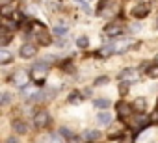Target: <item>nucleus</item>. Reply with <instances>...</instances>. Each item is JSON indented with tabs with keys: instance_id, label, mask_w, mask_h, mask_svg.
I'll list each match as a JSON object with an SVG mask.
<instances>
[{
	"instance_id": "58836bf2",
	"label": "nucleus",
	"mask_w": 158,
	"mask_h": 143,
	"mask_svg": "<svg viewBox=\"0 0 158 143\" xmlns=\"http://www.w3.org/2000/svg\"><path fill=\"white\" fill-rule=\"evenodd\" d=\"M156 65H158V56H156Z\"/></svg>"
},
{
	"instance_id": "c756f323",
	"label": "nucleus",
	"mask_w": 158,
	"mask_h": 143,
	"mask_svg": "<svg viewBox=\"0 0 158 143\" xmlns=\"http://www.w3.org/2000/svg\"><path fill=\"white\" fill-rule=\"evenodd\" d=\"M139 30H141V26H139V22H132V24H130V32H132V34H138Z\"/></svg>"
},
{
	"instance_id": "9d476101",
	"label": "nucleus",
	"mask_w": 158,
	"mask_h": 143,
	"mask_svg": "<svg viewBox=\"0 0 158 143\" xmlns=\"http://www.w3.org/2000/svg\"><path fill=\"white\" fill-rule=\"evenodd\" d=\"M119 80L121 82H128V80H136V71L134 69H125L123 73L119 75Z\"/></svg>"
},
{
	"instance_id": "e433bc0d",
	"label": "nucleus",
	"mask_w": 158,
	"mask_h": 143,
	"mask_svg": "<svg viewBox=\"0 0 158 143\" xmlns=\"http://www.w3.org/2000/svg\"><path fill=\"white\" fill-rule=\"evenodd\" d=\"M106 82H108V78H106V76H104V78H99V80H97V84H106Z\"/></svg>"
},
{
	"instance_id": "72a5a7b5",
	"label": "nucleus",
	"mask_w": 158,
	"mask_h": 143,
	"mask_svg": "<svg viewBox=\"0 0 158 143\" xmlns=\"http://www.w3.org/2000/svg\"><path fill=\"white\" fill-rule=\"evenodd\" d=\"M8 100H10V95L4 93V95H2V104H8Z\"/></svg>"
},
{
	"instance_id": "b1692460",
	"label": "nucleus",
	"mask_w": 158,
	"mask_h": 143,
	"mask_svg": "<svg viewBox=\"0 0 158 143\" xmlns=\"http://www.w3.org/2000/svg\"><path fill=\"white\" fill-rule=\"evenodd\" d=\"M76 45L80 47V48H86L88 45H89V39L86 37V35H82V37H78V41H76Z\"/></svg>"
},
{
	"instance_id": "4be33fe9",
	"label": "nucleus",
	"mask_w": 158,
	"mask_h": 143,
	"mask_svg": "<svg viewBox=\"0 0 158 143\" xmlns=\"http://www.w3.org/2000/svg\"><path fill=\"white\" fill-rule=\"evenodd\" d=\"M119 10H121V6H119V2H114V4H112V6H110L108 10H104V13H110V15H115V13H117Z\"/></svg>"
},
{
	"instance_id": "1a4fd4ad",
	"label": "nucleus",
	"mask_w": 158,
	"mask_h": 143,
	"mask_svg": "<svg viewBox=\"0 0 158 143\" xmlns=\"http://www.w3.org/2000/svg\"><path fill=\"white\" fill-rule=\"evenodd\" d=\"M35 52H37V48L34 47V45H23L21 47V56L23 58H32V56H35Z\"/></svg>"
},
{
	"instance_id": "9b49d317",
	"label": "nucleus",
	"mask_w": 158,
	"mask_h": 143,
	"mask_svg": "<svg viewBox=\"0 0 158 143\" xmlns=\"http://www.w3.org/2000/svg\"><path fill=\"white\" fill-rule=\"evenodd\" d=\"M145 106H147V100H145L143 97H138V99L132 102L134 112H139V113H143V112H145Z\"/></svg>"
},
{
	"instance_id": "4c0bfd02",
	"label": "nucleus",
	"mask_w": 158,
	"mask_h": 143,
	"mask_svg": "<svg viewBox=\"0 0 158 143\" xmlns=\"http://www.w3.org/2000/svg\"><path fill=\"white\" fill-rule=\"evenodd\" d=\"M6 143H19V141H17V139H15V137H10V139H8V141H6Z\"/></svg>"
},
{
	"instance_id": "7ed1b4c3",
	"label": "nucleus",
	"mask_w": 158,
	"mask_h": 143,
	"mask_svg": "<svg viewBox=\"0 0 158 143\" xmlns=\"http://www.w3.org/2000/svg\"><path fill=\"white\" fill-rule=\"evenodd\" d=\"M47 73H48V65H45V63H37V65H34V69H32V76L41 84L43 82V78L47 76Z\"/></svg>"
},
{
	"instance_id": "5701e85b",
	"label": "nucleus",
	"mask_w": 158,
	"mask_h": 143,
	"mask_svg": "<svg viewBox=\"0 0 158 143\" xmlns=\"http://www.w3.org/2000/svg\"><path fill=\"white\" fill-rule=\"evenodd\" d=\"M0 13H2V17H10V15H13V13H15V11H13V4L2 8V10H0Z\"/></svg>"
},
{
	"instance_id": "a211bd4d",
	"label": "nucleus",
	"mask_w": 158,
	"mask_h": 143,
	"mask_svg": "<svg viewBox=\"0 0 158 143\" xmlns=\"http://www.w3.org/2000/svg\"><path fill=\"white\" fill-rule=\"evenodd\" d=\"M119 143H134V134L132 132H123L119 137Z\"/></svg>"
},
{
	"instance_id": "aec40b11",
	"label": "nucleus",
	"mask_w": 158,
	"mask_h": 143,
	"mask_svg": "<svg viewBox=\"0 0 158 143\" xmlns=\"http://www.w3.org/2000/svg\"><path fill=\"white\" fill-rule=\"evenodd\" d=\"M43 143H61V137L58 134H50V136H47L43 139Z\"/></svg>"
},
{
	"instance_id": "473e14b6",
	"label": "nucleus",
	"mask_w": 158,
	"mask_h": 143,
	"mask_svg": "<svg viewBox=\"0 0 158 143\" xmlns=\"http://www.w3.org/2000/svg\"><path fill=\"white\" fill-rule=\"evenodd\" d=\"M0 6L6 8V6H11V0H0Z\"/></svg>"
},
{
	"instance_id": "cd10ccee",
	"label": "nucleus",
	"mask_w": 158,
	"mask_h": 143,
	"mask_svg": "<svg viewBox=\"0 0 158 143\" xmlns=\"http://www.w3.org/2000/svg\"><path fill=\"white\" fill-rule=\"evenodd\" d=\"M147 75H149V76H152V78H154V76H158V65H156V67L147 69Z\"/></svg>"
},
{
	"instance_id": "0eeeda50",
	"label": "nucleus",
	"mask_w": 158,
	"mask_h": 143,
	"mask_svg": "<svg viewBox=\"0 0 158 143\" xmlns=\"http://www.w3.org/2000/svg\"><path fill=\"white\" fill-rule=\"evenodd\" d=\"M121 24L119 22H110L106 28H104V34L106 35H110V37H115V35H121Z\"/></svg>"
},
{
	"instance_id": "a878e982",
	"label": "nucleus",
	"mask_w": 158,
	"mask_h": 143,
	"mask_svg": "<svg viewBox=\"0 0 158 143\" xmlns=\"http://www.w3.org/2000/svg\"><path fill=\"white\" fill-rule=\"evenodd\" d=\"M119 93L121 95H127L128 93V82H121L119 84Z\"/></svg>"
},
{
	"instance_id": "f03ea898",
	"label": "nucleus",
	"mask_w": 158,
	"mask_h": 143,
	"mask_svg": "<svg viewBox=\"0 0 158 143\" xmlns=\"http://www.w3.org/2000/svg\"><path fill=\"white\" fill-rule=\"evenodd\" d=\"M11 82L17 86V88H26L28 82H30V75L26 73V71H19V73H15L11 76Z\"/></svg>"
},
{
	"instance_id": "4468645a",
	"label": "nucleus",
	"mask_w": 158,
	"mask_h": 143,
	"mask_svg": "<svg viewBox=\"0 0 158 143\" xmlns=\"http://www.w3.org/2000/svg\"><path fill=\"white\" fill-rule=\"evenodd\" d=\"M0 32H2V39H0V45H8V43L11 41L13 34H10V30H8V28H2Z\"/></svg>"
},
{
	"instance_id": "f257e3e1",
	"label": "nucleus",
	"mask_w": 158,
	"mask_h": 143,
	"mask_svg": "<svg viewBox=\"0 0 158 143\" xmlns=\"http://www.w3.org/2000/svg\"><path fill=\"white\" fill-rule=\"evenodd\" d=\"M34 35H35V39H37L39 45H50V34H48V30H47L45 24L34 22Z\"/></svg>"
},
{
	"instance_id": "6e6552de",
	"label": "nucleus",
	"mask_w": 158,
	"mask_h": 143,
	"mask_svg": "<svg viewBox=\"0 0 158 143\" xmlns=\"http://www.w3.org/2000/svg\"><path fill=\"white\" fill-rule=\"evenodd\" d=\"M132 47V41L130 39H121V41H117V43H114V52H127L128 48Z\"/></svg>"
},
{
	"instance_id": "c9c22d12",
	"label": "nucleus",
	"mask_w": 158,
	"mask_h": 143,
	"mask_svg": "<svg viewBox=\"0 0 158 143\" xmlns=\"http://www.w3.org/2000/svg\"><path fill=\"white\" fill-rule=\"evenodd\" d=\"M21 19H23V17H21V13H13V21H17V22H19Z\"/></svg>"
},
{
	"instance_id": "c85d7f7f",
	"label": "nucleus",
	"mask_w": 158,
	"mask_h": 143,
	"mask_svg": "<svg viewBox=\"0 0 158 143\" xmlns=\"http://www.w3.org/2000/svg\"><path fill=\"white\" fill-rule=\"evenodd\" d=\"M76 4H80V8H82V10H84L86 13H89V11H91V10H89V6H88V4L84 2V0H76Z\"/></svg>"
},
{
	"instance_id": "ddd939ff",
	"label": "nucleus",
	"mask_w": 158,
	"mask_h": 143,
	"mask_svg": "<svg viewBox=\"0 0 158 143\" xmlns=\"http://www.w3.org/2000/svg\"><path fill=\"white\" fill-rule=\"evenodd\" d=\"M13 128H15L17 134H26V132H28V126H26V123H23V121H15V123H13Z\"/></svg>"
},
{
	"instance_id": "dca6fc26",
	"label": "nucleus",
	"mask_w": 158,
	"mask_h": 143,
	"mask_svg": "<svg viewBox=\"0 0 158 143\" xmlns=\"http://www.w3.org/2000/svg\"><path fill=\"white\" fill-rule=\"evenodd\" d=\"M52 32H54L58 37H63V35H67V26H65V24H56Z\"/></svg>"
},
{
	"instance_id": "423d86ee",
	"label": "nucleus",
	"mask_w": 158,
	"mask_h": 143,
	"mask_svg": "<svg viewBox=\"0 0 158 143\" xmlns=\"http://www.w3.org/2000/svg\"><path fill=\"white\" fill-rule=\"evenodd\" d=\"M132 104H128V102H119L117 104V115L119 117H123V119H127V117H130L132 115Z\"/></svg>"
},
{
	"instance_id": "bb28decb",
	"label": "nucleus",
	"mask_w": 158,
	"mask_h": 143,
	"mask_svg": "<svg viewBox=\"0 0 158 143\" xmlns=\"http://www.w3.org/2000/svg\"><path fill=\"white\" fill-rule=\"evenodd\" d=\"M117 132H121V126L119 125H114L110 128V137H117Z\"/></svg>"
},
{
	"instance_id": "f704fd0d",
	"label": "nucleus",
	"mask_w": 158,
	"mask_h": 143,
	"mask_svg": "<svg viewBox=\"0 0 158 143\" xmlns=\"http://www.w3.org/2000/svg\"><path fill=\"white\" fill-rule=\"evenodd\" d=\"M60 132H61L63 136H67V137H71V134H69V130H67V128H60Z\"/></svg>"
},
{
	"instance_id": "20e7f679",
	"label": "nucleus",
	"mask_w": 158,
	"mask_h": 143,
	"mask_svg": "<svg viewBox=\"0 0 158 143\" xmlns=\"http://www.w3.org/2000/svg\"><path fill=\"white\" fill-rule=\"evenodd\" d=\"M34 123H35L37 128H45V126L50 123V117H48V113H47L45 110H41V112H37V113L34 115Z\"/></svg>"
},
{
	"instance_id": "6ab92c4d",
	"label": "nucleus",
	"mask_w": 158,
	"mask_h": 143,
	"mask_svg": "<svg viewBox=\"0 0 158 143\" xmlns=\"http://www.w3.org/2000/svg\"><path fill=\"white\" fill-rule=\"evenodd\" d=\"M110 104H112V102H110L108 99H97V100H95V106H97V108H101V110H106Z\"/></svg>"
},
{
	"instance_id": "39448f33",
	"label": "nucleus",
	"mask_w": 158,
	"mask_h": 143,
	"mask_svg": "<svg viewBox=\"0 0 158 143\" xmlns=\"http://www.w3.org/2000/svg\"><path fill=\"white\" fill-rule=\"evenodd\" d=\"M132 17H136V19H143V17H147L149 15V4H136L134 8H132Z\"/></svg>"
},
{
	"instance_id": "7c9ffc66",
	"label": "nucleus",
	"mask_w": 158,
	"mask_h": 143,
	"mask_svg": "<svg viewBox=\"0 0 158 143\" xmlns=\"http://www.w3.org/2000/svg\"><path fill=\"white\" fill-rule=\"evenodd\" d=\"M78 100H80V95H78V93H73L71 97H69V102L73 104V102H78Z\"/></svg>"
},
{
	"instance_id": "412c9836",
	"label": "nucleus",
	"mask_w": 158,
	"mask_h": 143,
	"mask_svg": "<svg viewBox=\"0 0 158 143\" xmlns=\"http://www.w3.org/2000/svg\"><path fill=\"white\" fill-rule=\"evenodd\" d=\"M114 52V43L112 45H106V47H102L101 50H99V56H110Z\"/></svg>"
},
{
	"instance_id": "f8f14e48",
	"label": "nucleus",
	"mask_w": 158,
	"mask_h": 143,
	"mask_svg": "<svg viewBox=\"0 0 158 143\" xmlns=\"http://www.w3.org/2000/svg\"><path fill=\"white\" fill-rule=\"evenodd\" d=\"M97 123L102 126V125H110L112 123V115L108 113V112H101L99 115H97Z\"/></svg>"
},
{
	"instance_id": "2f4dec72",
	"label": "nucleus",
	"mask_w": 158,
	"mask_h": 143,
	"mask_svg": "<svg viewBox=\"0 0 158 143\" xmlns=\"http://www.w3.org/2000/svg\"><path fill=\"white\" fill-rule=\"evenodd\" d=\"M151 123H158V108L151 113Z\"/></svg>"
},
{
	"instance_id": "2eb2a0df",
	"label": "nucleus",
	"mask_w": 158,
	"mask_h": 143,
	"mask_svg": "<svg viewBox=\"0 0 158 143\" xmlns=\"http://www.w3.org/2000/svg\"><path fill=\"white\" fill-rule=\"evenodd\" d=\"M11 52L10 50H6V48H2V50H0V63H10L11 61Z\"/></svg>"
},
{
	"instance_id": "393cba45",
	"label": "nucleus",
	"mask_w": 158,
	"mask_h": 143,
	"mask_svg": "<svg viewBox=\"0 0 158 143\" xmlns=\"http://www.w3.org/2000/svg\"><path fill=\"white\" fill-rule=\"evenodd\" d=\"M84 136H86V137H88V139H97V137H99V136H101V134H99V132H97V130H88V132H86V134H84Z\"/></svg>"
},
{
	"instance_id": "f3484780",
	"label": "nucleus",
	"mask_w": 158,
	"mask_h": 143,
	"mask_svg": "<svg viewBox=\"0 0 158 143\" xmlns=\"http://www.w3.org/2000/svg\"><path fill=\"white\" fill-rule=\"evenodd\" d=\"M23 95L24 97H37V88L35 86H26L23 89Z\"/></svg>"
}]
</instances>
